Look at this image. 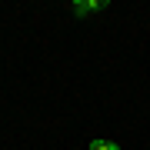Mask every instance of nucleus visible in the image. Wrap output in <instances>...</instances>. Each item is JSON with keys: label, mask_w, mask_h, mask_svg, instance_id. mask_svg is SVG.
<instances>
[{"label": "nucleus", "mask_w": 150, "mask_h": 150, "mask_svg": "<svg viewBox=\"0 0 150 150\" xmlns=\"http://www.w3.org/2000/svg\"><path fill=\"white\" fill-rule=\"evenodd\" d=\"M90 150H120V144H113V140H93Z\"/></svg>", "instance_id": "obj_2"}, {"label": "nucleus", "mask_w": 150, "mask_h": 150, "mask_svg": "<svg viewBox=\"0 0 150 150\" xmlns=\"http://www.w3.org/2000/svg\"><path fill=\"white\" fill-rule=\"evenodd\" d=\"M70 10H74L77 17H87V13H93V10H107V0H74Z\"/></svg>", "instance_id": "obj_1"}]
</instances>
